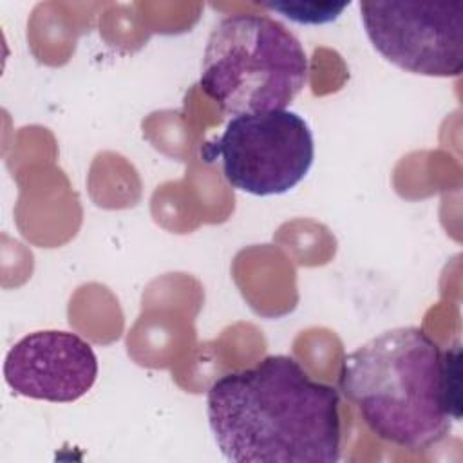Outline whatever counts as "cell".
<instances>
[{
	"label": "cell",
	"instance_id": "1",
	"mask_svg": "<svg viewBox=\"0 0 463 463\" xmlns=\"http://www.w3.org/2000/svg\"><path fill=\"white\" fill-rule=\"evenodd\" d=\"M206 418L219 452L232 463L340 459L338 391L288 354H268L219 376L206 392Z\"/></svg>",
	"mask_w": 463,
	"mask_h": 463
},
{
	"label": "cell",
	"instance_id": "2",
	"mask_svg": "<svg viewBox=\"0 0 463 463\" xmlns=\"http://www.w3.org/2000/svg\"><path fill=\"white\" fill-rule=\"evenodd\" d=\"M338 387L376 438L423 450L461 420V347L441 349L416 326L392 327L344 356Z\"/></svg>",
	"mask_w": 463,
	"mask_h": 463
},
{
	"label": "cell",
	"instance_id": "3",
	"mask_svg": "<svg viewBox=\"0 0 463 463\" xmlns=\"http://www.w3.org/2000/svg\"><path fill=\"white\" fill-rule=\"evenodd\" d=\"M300 40L269 14L224 16L210 33L201 90L228 116L286 109L307 83Z\"/></svg>",
	"mask_w": 463,
	"mask_h": 463
},
{
	"label": "cell",
	"instance_id": "4",
	"mask_svg": "<svg viewBox=\"0 0 463 463\" xmlns=\"http://www.w3.org/2000/svg\"><path fill=\"white\" fill-rule=\"evenodd\" d=\"M219 157L226 183L255 197L291 192L309 174L315 137L309 123L289 109L232 116L221 137L204 148Z\"/></svg>",
	"mask_w": 463,
	"mask_h": 463
},
{
	"label": "cell",
	"instance_id": "5",
	"mask_svg": "<svg viewBox=\"0 0 463 463\" xmlns=\"http://www.w3.org/2000/svg\"><path fill=\"white\" fill-rule=\"evenodd\" d=\"M360 18L373 47L398 69L429 78L461 74V2L364 0Z\"/></svg>",
	"mask_w": 463,
	"mask_h": 463
},
{
	"label": "cell",
	"instance_id": "6",
	"mask_svg": "<svg viewBox=\"0 0 463 463\" xmlns=\"http://www.w3.org/2000/svg\"><path fill=\"white\" fill-rule=\"evenodd\" d=\"M98 378V356L76 333L42 329L22 336L4 360V380L14 394L51 403L83 398Z\"/></svg>",
	"mask_w": 463,
	"mask_h": 463
},
{
	"label": "cell",
	"instance_id": "7",
	"mask_svg": "<svg viewBox=\"0 0 463 463\" xmlns=\"http://www.w3.org/2000/svg\"><path fill=\"white\" fill-rule=\"evenodd\" d=\"M264 7L282 13L286 18L297 24H327L340 16L349 5L345 4H317V2H269Z\"/></svg>",
	"mask_w": 463,
	"mask_h": 463
}]
</instances>
